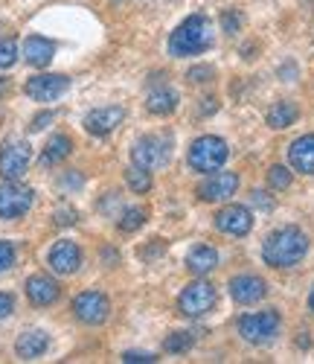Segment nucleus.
<instances>
[{
	"instance_id": "nucleus-18",
	"label": "nucleus",
	"mask_w": 314,
	"mask_h": 364,
	"mask_svg": "<svg viewBox=\"0 0 314 364\" xmlns=\"http://www.w3.org/2000/svg\"><path fill=\"white\" fill-rule=\"evenodd\" d=\"M47 350H50V336H47L44 329H26L23 336L15 341V353H18L23 361L41 358Z\"/></svg>"
},
{
	"instance_id": "nucleus-17",
	"label": "nucleus",
	"mask_w": 314,
	"mask_h": 364,
	"mask_svg": "<svg viewBox=\"0 0 314 364\" xmlns=\"http://www.w3.org/2000/svg\"><path fill=\"white\" fill-rule=\"evenodd\" d=\"M288 164L300 175H314V134H303L288 146Z\"/></svg>"
},
{
	"instance_id": "nucleus-16",
	"label": "nucleus",
	"mask_w": 314,
	"mask_h": 364,
	"mask_svg": "<svg viewBox=\"0 0 314 364\" xmlns=\"http://www.w3.org/2000/svg\"><path fill=\"white\" fill-rule=\"evenodd\" d=\"M58 294H61L58 283L47 274H33L26 280V297H29L33 306H53V303L58 300Z\"/></svg>"
},
{
	"instance_id": "nucleus-11",
	"label": "nucleus",
	"mask_w": 314,
	"mask_h": 364,
	"mask_svg": "<svg viewBox=\"0 0 314 364\" xmlns=\"http://www.w3.org/2000/svg\"><path fill=\"white\" fill-rule=\"evenodd\" d=\"M215 228L227 236H247L254 230V213L242 204H227L215 213Z\"/></svg>"
},
{
	"instance_id": "nucleus-5",
	"label": "nucleus",
	"mask_w": 314,
	"mask_h": 364,
	"mask_svg": "<svg viewBox=\"0 0 314 364\" xmlns=\"http://www.w3.org/2000/svg\"><path fill=\"white\" fill-rule=\"evenodd\" d=\"M169 151H172L169 137H161V134H146V137H140V140L134 143V149H131V161H134V166H143V169H148V172H151V169L166 166Z\"/></svg>"
},
{
	"instance_id": "nucleus-14",
	"label": "nucleus",
	"mask_w": 314,
	"mask_h": 364,
	"mask_svg": "<svg viewBox=\"0 0 314 364\" xmlns=\"http://www.w3.org/2000/svg\"><path fill=\"white\" fill-rule=\"evenodd\" d=\"M125 119V111L119 105H105V108H93L85 117V129L93 137H108L119 123Z\"/></svg>"
},
{
	"instance_id": "nucleus-24",
	"label": "nucleus",
	"mask_w": 314,
	"mask_h": 364,
	"mask_svg": "<svg viewBox=\"0 0 314 364\" xmlns=\"http://www.w3.org/2000/svg\"><path fill=\"white\" fill-rule=\"evenodd\" d=\"M125 184L131 187V193L146 196L151 190V172L143 169V166H129V169H125Z\"/></svg>"
},
{
	"instance_id": "nucleus-9",
	"label": "nucleus",
	"mask_w": 314,
	"mask_h": 364,
	"mask_svg": "<svg viewBox=\"0 0 314 364\" xmlns=\"http://www.w3.org/2000/svg\"><path fill=\"white\" fill-rule=\"evenodd\" d=\"M73 315L87 326H99L111 315V300L102 291H82L73 297Z\"/></svg>"
},
{
	"instance_id": "nucleus-1",
	"label": "nucleus",
	"mask_w": 314,
	"mask_h": 364,
	"mask_svg": "<svg viewBox=\"0 0 314 364\" xmlns=\"http://www.w3.org/2000/svg\"><path fill=\"white\" fill-rule=\"evenodd\" d=\"M305 254H308V236L300 228H294V225H286V228L274 230L262 242V259L271 268H291Z\"/></svg>"
},
{
	"instance_id": "nucleus-39",
	"label": "nucleus",
	"mask_w": 314,
	"mask_h": 364,
	"mask_svg": "<svg viewBox=\"0 0 314 364\" xmlns=\"http://www.w3.org/2000/svg\"><path fill=\"white\" fill-rule=\"evenodd\" d=\"M308 309L314 312V286H311V291H308Z\"/></svg>"
},
{
	"instance_id": "nucleus-22",
	"label": "nucleus",
	"mask_w": 314,
	"mask_h": 364,
	"mask_svg": "<svg viewBox=\"0 0 314 364\" xmlns=\"http://www.w3.org/2000/svg\"><path fill=\"white\" fill-rule=\"evenodd\" d=\"M70 151H73V140L67 134H53L41 151V164L44 166H55L61 161H67L70 158Z\"/></svg>"
},
{
	"instance_id": "nucleus-13",
	"label": "nucleus",
	"mask_w": 314,
	"mask_h": 364,
	"mask_svg": "<svg viewBox=\"0 0 314 364\" xmlns=\"http://www.w3.org/2000/svg\"><path fill=\"white\" fill-rule=\"evenodd\" d=\"M47 262H50V268L55 271V274H65V277L76 274V271L82 268V248L70 239H61L50 248Z\"/></svg>"
},
{
	"instance_id": "nucleus-12",
	"label": "nucleus",
	"mask_w": 314,
	"mask_h": 364,
	"mask_svg": "<svg viewBox=\"0 0 314 364\" xmlns=\"http://www.w3.org/2000/svg\"><path fill=\"white\" fill-rule=\"evenodd\" d=\"M227 289L239 306H254V303L265 300V294H268V283L259 274H236Z\"/></svg>"
},
{
	"instance_id": "nucleus-30",
	"label": "nucleus",
	"mask_w": 314,
	"mask_h": 364,
	"mask_svg": "<svg viewBox=\"0 0 314 364\" xmlns=\"http://www.w3.org/2000/svg\"><path fill=\"white\" fill-rule=\"evenodd\" d=\"M15 245H12V242H4V239H0V274H4V271H9L12 265H15Z\"/></svg>"
},
{
	"instance_id": "nucleus-27",
	"label": "nucleus",
	"mask_w": 314,
	"mask_h": 364,
	"mask_svg": "<svg viewBox=\"0 0 314 364\" xmlns=\"http://www.w3.org/2000/svg\"><path fill=\"white\" fill-rule=\"evenodd\" d=\"M291 178H294V172L288 166H271L268 169V187L271 190H288Z\"/></svg>"
},
{
	"instance_id": "nucleus-34",
	"label": "nucleus",
	"mask_w": 314,
	"mask_h": 364,
	"mask_svg": "<svg viewBox=\"0 0 314 364\" xmlns=\"http://www.w3.org/2000/svg\"><path fill=\"white\" fill-rule=\"evenodd\" d=\"M122 361L125 364H151L157 361L151 353H137V350H129V353H122Z\"/></svg>"
},
{
	"instance_id": "nucleus-25",
	"label": "nucleus",
	"mask_w": 314,
	"mask_h": 364,
	"mask_svg": "<svg viewBox=\"0 0 314 364\" xmlns=\"http://www.w3.org/2000/svg\"><path fill=\"white\" fill-rule=\"evenodd\" d=\"M146 210L143 207H129V210H122L119 213V222H117V228L122 230V233H134V230H140L143 225H146Z\"/></svg>"
},
{
	"instance_id": "nucleus-6",
	"label": "nucleus",
	"mask_w": 314,
	"mask_h": 364,
	"mask_svg": "<svg viewBox=\"0 0 314 364\" xmlns=\"http://www.w3.org/2000/svg\"><path fill=\"white\" fill-rule=\"evenodd\" d=\"M212 306H215V286L207 280L190 283L178 297V312L186 318H201V315L212 312Z\"/></svg>"
},
{
	"instance_id": "nucleus-7",
	"label": "nucleus",
	"mask_w": 314,
	"mask_h": 364,
	"mask_svg": "<svg viewBox=\"0 0 314 364\" xmlns=\"http://www.w3.org/2000/svg\"><path fill=\"white\" fill-rule=\"evenodd\" d=\"M33 161V146L26 140H9L0 149V178L4 181H18L23 178V172L29 169Z\"/></svg>"
},
{
	"instance_id": "nucleus-15",
	"label": "nucleus",
	"mask_w": 314,
	"mask_h": 364,
	"mask_svg": "<svg viewBox=\"0 0 314 364\" xmlns=\"http://www.w3.org/2000/svg\"><path fill=\"white\" fill-rule=\"evenodd\" d=\"M236 190H239L236 172H215L198 187V198L201 201H227L230 196H236Z\"/></svg>"
},
{
	"instance_id": "nucleus-23",
	"label": "nucleus",
	"mask_w": 314,
	"mask_h": 364,
	"mask_svg": "<svg viewBox=\"0 0 314 364\" xmlns=\"http://www.w3.org/2000/svg\"><path fill=\"white\" fill-rule=\"evenodd\" d=\"M300 117V108L294 105V102H288V100H282V102H274L271 105V111H268V126L271 129H288V126H294V119Z\"/></svg>"
},
{
	"instance_id": "nucleus-4",
	"label": "nucleus",
	"mask_w": 314,
	"mask_h": 364,
	"mask_svg": "<svg viewBox=\"0 0 314 364\" xmlns=\"http://www.w3.org/2000/svg\"><path fill=\"white\" fill-rule=\"evenodd\" d=\"M282 321H279V312L268 309V312H250L244 318H239V336L247 341V344H268L276 338Z\"/></svg>"
},
{
	"instance_id": "nucleus-37",
	"label": "nucleus",
	"mask_w": 314,
	"mask_h": 364,
	"mask_svg": "<svg viewBox=\"0 0 314 364\" xmlns=\"http://www.w3.org/2000/svg\"><path fill=\"white\" fill-rule=\"evenodd\" d=\"M161 254H163V242H157V245H148L140 257H143V259H151V257H161Z\"/></svg>"
},
{
	"instance_id": "nucleus-2",
	"label": "nucleus",
	"mask_w": 314,
	"mask_h": 364,
	"mask_svg": "<svg viewBox=\"0 0 314 364\" xmlns=\"http://www.w3.org/2000/svg\"><path fill=\"white\" fill-rule=\"evenodd\" d=\"M212 47V29L207 15H190L178 29L169 36V53L183 58V55H198Z\"/></svg>"
},
{
	"instance_id": "nucleus-32",
	"label": "nucleus",
	"mask_w": 314,
	"mask_h": 364,
	"mask_svg": "<svg viewBox=\"0 0 314 364\" xmlns=\"http://www.w3.org/2000/svg\"><path fill=\"white\" fill-rule=\"evenodd\" d=\"M215 76V70L210 68V65H198V68H193L190 73H186V79H190L193 85H201V82H210Z\"/></svg>"
},
{
	"instance_id": "nucleus-20",
	"label": "nucleus",
	"mask_w": 314,
	"mask_h": 364,
	"mask_svg": "<svg viewBox=\"0 0 314 364\" xmlns=\"http://www.w3.org/2000/svg\"><path fill=\"white\" fill-rule=\"evenodd\" d=\"M178 102H180V97H178V90H172V87H154L151 94L146 97V108H148V114H154V117H169L175 108H178Z\"/></svg>"
},
{
	"instance_id": "nucleus-28",
	"label": "nucleus",
	"mask_w": 314,
	"mask_h": 364,
	"mask_svg": "<svg viewBox=\"0 0 314 364\" xmlns=\"http://www.w3.org/2000/svg\"><path fill=\"white\" fill-rule=\"evenodd\" d=\"M18 62V44L15 38H4L0 41V70H9Z\"/></svg>"
},
{
	"instance_id": "nucleus-29",
	"label": "nucleus",
	"mask_w": 314,
	"mask_h": 364,
	"mask_svg": "<svg viewBox=\"0 0 314 364\" xmlns=\"http://www.w3.org/2000/svg\"><path fill=\"white\" fill-rule=\"evenodd\" d=\"M53 222L58 225V228H70V225H76L79 222V210L76 207H70V204H61L55 213H53Z\"/></svg>"
},
{
	"instance_id": "nucleus-35",
	"label": "nucleus",
	"mask_w": 314,
	"mask_h": 364,
	"mask_svg": "<svg viewBox=\"0 0 314 364\" xmlns=\"http://www.w3.org/2000/svg\"><path fill=\"white\" fill-rule=\"evenodd\" d=\"M12 312H15V297L6 294V291H0V321L9 318Z\"/></svg>"
},
{
	"instance_id": "nucleus-19",
	"label": "nucleus",
	"mask_w": 314,
	"mask_h": 364,
	"mask_svg": "<svg viewBox=\"0 0 314 364\" xmlns=\"http://www.w3.org/2000/svg\"><path fill=\"white\" fill-rule=\"evenodd\" d=\"M53 55H55V44L44 36H29L23 41V58H26V65H33V68H47L53 62Z\"/></svg>"
},
{
	"instance_id": "nucleus-31",
	"label": "nucleus",
	"mask_w": 314,
	"mask_h": 364,
	"mask_svg": "<svg viewBox=\"0 0 314 364\" xmlns=\"http://www.w3.org/2000/svg\"><path fill=\"white\" fill-rule=\"evenodd\" d=\"M222 29L227 36H236L239 29H242V15L236 12V9H227L224 15H222Z\"/></svg>"
},
{
	"instance_id": "nucleus-36",
	"label": "nucleus",
	"mask_w": 314,
	"mask_h": 364,
	"mask_svg": "<svg viewBox=\"0 0 314 364\" xmlns=\"http://www.w3.org/2000/svg\"><path fill=\"white\" fill-rule=\"evenodd\" d=\"M53 119H55V114H53V111L38 114V117L33 119V126H29V132H41V129H47V123H53Z\"/></svg>"
},
{
	"instance_id": "nucleus-8",
	"label": "nucleus",
	"mask_w": 314,
	"mask_h": 364,
	"mask_svg": "<svg viewBox=\"0 0 314 364\" xmlns=\"http://www.w3.org/2000/svg\"><path fill=\"white\" fill-rule=\"evenodd\" d=\"M36 193L18 184V181H4L0 184V219H21L29 213Z\"/></svg>"
},
{
	"instance_id": "nucleus-38",
	"label": "nucleus",
	"mask_w": 314,
	"mask_h": 364,
	"mask_svg": "<svg viewBox=\"0 0 314 364\" xmlns=\"http://www.w3.org/2000/svg\"><path fill=\"white\" fill-rule=\"evenodd\" d=\"M279 76H297V68H291V65H288V68H282Z\"/></svg>"
},
{
	"instance_id": "nucleus-26",
	"label": "nucleus",
	"mask_w": 314,
	"mask_h": 364,
	"mask_svg": "<svg viewBox=\"0 0 314 364\" xmlns=\"http://www.w3.org/2000/svg\"><path fill=\"white\" fill-rule=\"evenodd\" d=\"M198 341V332H172V336H166L163 341V350L166 353H190Z\"/></svg>"
},
{
	"instance_id": "nucleus-33",
	"label": "nucleus",
	"mask_w": 314,
	"mask_h": 364,
	"mask_svg": "<svg viewBox=\"0 0 314 364\" xmlns=\"http://www.w3.org/2000/svg\"><path fill=\"white\" fill-rule=\"evenodd\" d=\"M250 201H254L259 210H265V213H271V210H274V198L265 190H254V193H250Z\"/></svg>"
},
{
	"instance_id": "nucleus-10",
	"label": "nucleus",
	"mask_w": 314,
	"mask_h": 364,
	"mask_svg": "<svg viewBox=\"0 0 314 364\" xmlns=\"http://www.w3.org/2000/svg\"><path fill=\"white\" fill-rule=\"evenodd\" d=\"M67 87H70V79L61 76V73H41V76L26 79V85H23L26 97L36 100V102H53L65 94Z\"/></svg>"
},
{
	"instance_id": "nucleus-3",
	"label": "nucleus",
	"mask_w": 314,
	"mask_h": 364,
	"mask_svg": "<svg viewBox=\"0 0 314 364\" xmlns=\"http://www.w3.org/2000/svg\"><path fill=\"white\" fill-rule=\"evenodd\" d=\"M230 158V146L215 137V134H204L198 137L190 151H186V164H190L195 172H218Z\"/></svg>"
},
{
	"instance_id": "nucleus-21",
	"label": "nucleus",
	"mask_w": 314,
	"mask_h": 364,
	"mask_svg": "<svg viewBox=\"0 0 314 364\" xmlns=\"http://www.w3.org/2000/svg\"><path fill=\"white\" fill-rule=\"evenodd\" d=\"M218 265V251L212 245H195L190 254H186V268L193 271L195 277H204Z\"/></svg>"
}]
</instances>
